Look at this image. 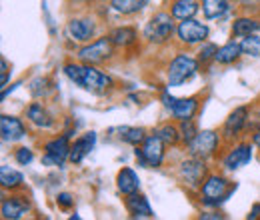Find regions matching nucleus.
Here are the masks:
<instances>
[{
	"mask_svg": "<svg viewBox=\"0 0 260 220\" xmlns=\"http://www.w3.org/2000/svg\"><path fill=\"white\" fill-rule=\"evenodd\" d=\"M198 58H192L188 54H176L166 70V80L168 86H182L184 82H188L196 72H198Z\"/></svg>",
	"mask_w": 260,
	"mask_h": 220,
	"instance_id": "6",
	"label": "nucleus"
},
{
	"mask_svg": "<svg viewBox=\"0 0 260 220\" xmlns=\"http://www.w3.org/2000/svg\"><path fill=\"white\" fill-rule=\"evenodd\" d=\"M0 64H2V88H4V86L8 84V60L2 58Z\"/></svg>",
	"mask_w": 260,
	"mask_h": 220,
	"instance_id": "36",
	"label": "nucleus"
},
{
	"mask_svg": "<svg viewBox=\"0 0 260 220\" xmlns=\"http://www.w3.org/2000/svg\"><path fill=\"white\" fill-rule=\"evenodd\" d=\"M160 138H162L166 144H170V146H174L176 142H180V128L176 124H170V122H166V124H160L156 130H154Z\"/></svg>",
	"mask_w": 260,
	"mask_h": 220,
	"instance_id": "29",
	"label": "nucleus"
},
{
	"mask_svg": "<svg viewBox=\"0 0 260 220\" xmlns=\"http://www.w3.org/2000/svg\"><path fill=\"white\" fill-rule=\"evenodd\" d=\"M176 36L182 44L186 46H194V44H202L206 42V38L210 36V28L196 20V18H188V20H180L176 26Z\"/></svg>",
	"mask_w": 260,
	"mask_h": 220,
	"instance_id": "8",
	"label": "nucleus"
},
{
	"mask_svg": "<svg viewBox=\"0 0 260 220\" xmlns=\"http://www.w3.org/2000/svg\"><path fill=\"white\" fill-rule=\"evenodd\" d=\"M108 36H110L112 44L120 46V48H128L132 44H136V40H138V32L134 30L132 26H118V28H114V30L110 32Z\"/></svg>",
	"mask_w": 260,
	"mask_h": 220,
	"instance_id": "25",
	"label": "nucleus"
},
{
	"mask_svg": "<svg viewBox=\"0 0 260 220\" xmlns=\"http://www.w3.org/2000/svg\"><path fill=\"white\" fill-rule=\"evenodd\" d=\"M240 2H242L244 6H252V4H256L258 0H240Z\"/></svg>",
	"mask_w": 260,
	"mask_h": 220,
	"instance_id": "39",
	"label": "nucleus"
},
{
	"mask_svg": "<svg viewBox=\"0 0 260 220\" xmlns=\"http://www.w3.org/2000/svg\"><path fill=\"white\" fill-rule=\"evenodd\" d=\"M26 118H28V122L34 124L36 128H52L54 126V118H52V114L40 104V102H32L28 108H26Z\"/></svg>",
	"mask_w": 260,
	"mask_h": 220,
	"instance_id": "20",
	"label": "nucleus"
},
{
	"mask_svg": "<svg viewBox=\"0 0 260 220\" xmlns=\"http://www.w3.org/2000/svg\"><path fill=\"white\" fill-rule=\"evenodd\" d=\"M202 218H220L218 214H202Z\"/></svg>",
	"mask_w": 260,
	"mask_h": 220,
	"instance_id": "40",
	"label": "nucleus"
},
{
	"mask_svg": "<svg viewBox=\"0 0 260 220\" xmlns=\"http://www.w3.org/2000/svg\"><path fill=\"white\" fill-rule=\"evenodd\" d=\"M48 86H52L48 78H36V80H32V84H30V92L36 98H44V96L48 95V90H50Z\"/></svg>",
	"mask_w": 260,
	"mask_h": 220,
	"instance_id": "33",
	"label": "nucleus"
},
{
	"mask_svg": "<svg viewBox=\"0 0 260 220\" xmlns=\"http://www.w3.org/2000/svg\"><path fill=\"white\" fill-rule=\"evenodd\" d=\"M242 52L244 54H248V56H260V36L256 34H248V36H244L242 38Z\"/></svg>",
	"mask_w": 260,
	"mask_h": 220,
	"instance_id": "30",
	"label": "nucleus"
},
{
	"mask_svg": "<svg viewBox=\"0 0 260 220\" xmlns=\"http://www.w3.org/2000/svg\"><path fill=\"white\" fill-rule=\"evenodd\" d=\"M250 160H252V144L242 142V144H236L232 150H228V154L222 158V166L226 170H238L246 166Z\"/></svg>",
	"mask_w": 260,
	"mask_h": 220,
	"instance_id": "16",
	"label": "nucleus"
},
{
	"mask_svg": "<svg viewBox=\"0 0 260 220\" xmlns=\"http://www.w3.org/2000/svg\"><path fill=\"white\" fill-rule=\"evenodd\" d=\"M118 138L126 144H132V146H140L144 142V138L148 136L144 128H138V126H124V128H118Z\"/></svg>",
	"mask_w": 260,
	"mask_h": 220,
	"instance_id": "28",
	"label": "nucleus"
},
{
	"mask_svg": "<svg viewBox=\"0 0 260 220\" xmlns=\"http://www.w3.org/2000/svg\"><path fill=\"white\" fill-rule=\"evenodd\" d=\"M114 44L110 40V36H100V38H94L90 42H86L84 46L78 48L76 52V58L84 64H102L106 60H110L114 56Z\"/></svg>",
	"mask_w": 260,
	"mask_h": 220,
	"instance_id": "4",
	"label": "nucleus"
},
{
	"mask_svg": "<svg viewBox=\"0 0 260 220\" xmlns=\"http://www.w3.org/2000/svg\"><path fill=\"white\" fill-rule=\"evenodd\" d=\"M256 116H258V118H260V106H258V108H256Z\"/></svg>",
	"mask_w": 260,
	"mask_h": 220,
	"instance_id": "42",
	"label": "nucleus"
},
{
	"mask_svg": "<svg viewBox=\"0 0 260 220\" xmlns=\"http://www.w3.org/2000/svg\"><path fill=\"white\" fill-rule=\"evenodd\" d=\"M150 0H110V8L122 16H132L142 12Z\"/></svg>",
	"mask_w": 260,
	"mask_h": 220,
	"instance_id": "24",
	"label": "nucleus"
},
{
	"mask_svg": "<svg viewBox=\"0 0 260 220\" xmlns=\"http://www.w3.org/2000/svg\"><path fill=\"white\" fill-rule=\"evenodd\" d=\"M230 0H202V12L206 20H218L230 12Z\"/></svg>",
	"mask_w": 260,
	"mask_h": 220,
	"instance_id": "23",
	"label": "nucleus"
},
{
	"mask_svg": "<svg viewBox=\"0 0 260 220\" xmlns=\"http://www.w3.org/2000/svg\"><path fill=\"white\" fill-rule=\"evenodd\" d=\"M216 50H218L216 44H212V42H202V44H200V50H198V62L200 64L214 62Z\"/></svg>",
	"mask_w": 260,
	"mask_h": 220,
	"instance_id": "32",
	"label": "nucleus"
},
{
	"mask_svg": "<svg viewBox=\"0 0 260 220\" xmlns=\"http://www.w3.org/2000/svg\"><path fill=\"white\" fill-rule=\"evenodd\" d=\"M162 104L170 110V114L180 122V120H192L198 112V98L188 96V98H176L172 96L166 88L162 90Z\"/></svg>",
	"mask_w": 260,
	"mask_h": 220,
	"instance_id": "7",
	"label": "nucleus"
},
{
	"mask_svg": "<svg viewBox=\"0 0 260 220\" xmlns=\"http://www.w3.org/2000/svg\"><path fill=\"white\" fill-rule=\"evenodd\" d=\"M72 2H74V4H82V6H84V4H88L90 0H72Z\"/></svg>",
	"mask_w": 260,
	"mask_h": 220,
	"instance_id": "41",
	"label": "nucleus"
},
{
	"mask_svg": "<svg viewBox=\"0 0 260 220\" xmlns=\"http://www.w3.org/2000/svg\"><path fill=\"white\" fill-rule=\"evenodd\" d=\"M124 206H126V210H128V214L132 218H152L154 216V210H152L148 198L138 194V192L128 194L124 198Z\"/></svg>",
	"mask_w": 260,
	"mask_h": 220,
	"instance_id": "17",
	"label": "nucleus"
},
{
	"mask_svg": "<svg viewBox=\"0 0 260 220\" xmlns=\"http://www.w3.org/2000/svg\"><path fill=\"white\" fill-rule=\"evenodd\" d=\"M198 10H200L198 0H172V4H170V14L174 16V20L194 18Z\"/></svg>",
	"mask_w": 260,
	"mask_h": 220,
	"instance_id": "22",
	"label": "nucleus"
},
{
	"mask_svg": "<svg viewBox=\"0 0 260 220\" xmlns=\"http://www.w3.org/2000/svg\"><path fill=\"white\" fill-rule=\"evenodd\" d=\"M180 142H184L186 146L194 140V136L198 134V130H196V124L194 120H180Z\"/></svg>",
	"mask_w": 260,
	"mask_h": 220,
	"instance_id": "31",
	"label": "nucleus"
},
{
	"mask_svg": "<svg viewBox=\"0 0 260 220\" xmlns=\"http://www.w3.org/2000/svg\"><path fill=\"white\" fill-rule=\"evenodd\" d=\"M260 30V20L250 18V16H240L232 22V36L244 38L248 34H256Z\"/></svg>",
	"mask_w": 260,
	"mask_h": 220,
	"instance_id": "26",
	"label": "nucleus"
},
{
	"mask_svg": "<svg viewBox=\"0 0 260 220\" xmlns=\"http://www.w3.org/2000/svg\"><path fill=\"white\" fill-rule=\"evenodd\" d=\"M174 16L170 12H156L144 26V32L142 36L150 42V44H166L172 34L176 32L174 28Z\"/></svg>",
	"mask_w": 260,
	"mask_h": 220,
	"instance_id": "5",
	"label": "nucleus"
},
{
	"mask_svg": "<svg viewBox=\"0 0 260 220\" xmlns=\"http://www.w3.org/2000/svg\"><path fill=\"white\" fill-rule=\"evenodd\" d=\"M100 2H110V0H100Z\"/></svg>",
	"mask_w": 260,
	"mask_h": 220,
	"instance_id": "43",
	"label": "nucleus"
},
{
	"mask_svg": "<svg viewBox=\"0 0 260 220\" xmlns=\"http://www.w3.org/2000/svg\"><path fill=\"white\" fill-rule=\"evenodd\" d=\"M166 142L154 132V134H148L144 138V142L140 146H136L134 150V156L138 160L140 166L144 168H160L166 156V150H164Z\"/></svg>",
	"mask_w": 260,
	"mask_h": 220,
	"instance_id": "3",
	"label": "nucleus"
},
{
	"mask_svg": "<svg viewBox=\"0 0 260 220\" xmlns=\"http://www.w3.org/2000/svg\"><path fill=\"white\" fill-rule=\"evenodd\" d=\"M258 216H260V202L254 204V208H252V212L248 214V218H258Z\"/></svg>",
	"mask_w": 260,
	"mask_h": 220,
	"instance_id": "37",
	"label": "nucleus"
},
{
	"mask_svg": "<svg viewBox=\"0 0 260 220\" xmlns=\"http://www.w3.org/2000/svg\"><path fill=\"white\" fill-rule=\"evenodd\" d=\"M94 144H96V134H94V132L82 134V136H80L78 140H74V144L70 146V156H68V160H70L72 164H80L84 158L92 152Z\"/></svg>",
	"mask_w": 260,
	"mask_h": 220,
	"instance_id": "18",
	"label": "nucleus"
},
{
	"mask_svg": "<svg viewBox=\"0 0 260 220\" xmlns=\"http://www.w3.org/2000/svg\"><path fill=\"white\" fill-rule=\"evenodd\" d=\"M178 174H180V178H182V182L184 184H188L190 188H198V186H202V182L206 180V164H204V158H198V156H192L186 158L182 164H180V168H178Z\"/></svg>",
	"mask_w": 260,
	"mask_h": 220,
	"instance_id": "12",
	"label": "nucleus"
},
{
	"mask_svg": "<svg viewBox=\"0 0 260 220\" xmlns=\"http://www.w3.org/2000/svg\"><path fill=\"white\" fill-rule=\"evenodd\" d=\"M70 132H66L62 136H56L52 140H48L44 144V156L42 162L48 166H62L68 156H70Z\"/></svg>",
	"mask_w": 260,
	"mask_h": 220,
	"instance_id": "10",
	"label": "nucleus"
},
{
	"mask_svg": "<svg viewBox=\"0 0 260 220\" xmlns=\"http://www.w3.org/2000/svg\"><path fill=\"white\" fill-rule=\"evenodd\" d=\"M64 74L70 82H74L76 86H80L86 92L92 95H106V90H110L114 86L112 78L104 72H100L94 64H76L68 62L64 64Z\"/></svg>",
	"mask_w": 260,
	"mask_h": 220,
	"instance_id": "1",
	"label": "nucleus"
},
{
	"mask_svg": "<svg viewBox=\"0 0 260 220\" xmlns=\"http://www.w3.org/2000/svg\"><path fill=\"white\" fill-rule=\"evenodd\" d=\"M14 160H16L20 166H28L34 160V152L28 146H20V148L14 150Z\"/></svg>",
	"mask_w": 260,
	"mask_h": 220,
	"instance_id": "34",
	"label": "nucleus"
},
{
	"mask_svg": "<svg viewBox=\"0 0 260 220\" xmlns=\"http://www.w3.org/2000/svg\"><path fill=\"white\" fill-rule=\"evenodd\" d=\"M242 54H244V52H242V44L236 42V40H228L226 44L218 46L216 56H214V62L224 64V66H226V64H234L240 60Z\"/></svg>",
	"mask_w": 260,
	"mask_h": 220,
	"instance_id": "21",
	"label": "nucleus"
},
{
	"mask_svg": "<svg viewBox=\"0 0 260 220\" xmlns=\"http://www.w3.org/2000/svg\"><path fill=\"white\" fill-rule=\"evenodd\" d=\"M236 190V184H232L222 174H208L206 180L200 186V198L206 206H220L226 202L228 196Z\"/></svg>",
	"mask_w": 260,
	"mask_h": 220,
	"instance_id": "2",
	"label": "nucleus"
},
{
	"mask_svg": "<svg viewBox=\"0 0 260 220\" xmlns=\"http://www.w3.org/2000/svg\"><path fill=\"white\" fill-rule=\"evenodd\" d=\"M0 184H2L4 190H10V192H12V190L22 188L24 176H22L18 170L10 168V166H2V168H0Z\"/></svg>",
	"mask_w": 260,
	"mask_h": 220,
	"instance_id": "27",
	"label": "nucleus"
},
{
	"mask_svg": "<svg viewBox=\"0 0 260 220\" xmlns=\"http://www.w3.org/2000/svg\"><path fill=\"white\" fill-rule=\"evenodd\" d=\"M248 116H250L248 106H238V108H234V110L228 114L224 124H222V136H224L226 140L236 138V136L244 130V126L248 124Z\"/></svg>",
	"mask_w": 260,
	"mask_h": 220,
	"instance_id": "13",
	"label": "nucleus"
},
{
	"mask_svg": "<svg viewBox=\"0 0 260 220\" xmlns=\"http://www.w3.org/2000/svg\"><path fill=\"white\" fill-rule=\"evenodd\" d=\"M116 188H118V192H122L124 196L138 192L140 190V178H138V174L132 168H128V166L120 168L118 174H116Z\"/></svg>",
	"mask_w": 260,
	"mask_h": 220,
	"instance_id": "19",
	"label": "nucleus"
},
{
	"mask_svg": "<svg viewBox=\"0 0 260 220\" xmlns=\"http://www.w3.org/2000/svg\"><path fill=\"white\" fill-rule=\"evenodd\" d=\"M252 142L258 146V150H260V126L256 128V130H254V134H252Z\"/></svg>",
	"mask_w": 260,
	"mask_h": 220,
	"instance_id": "38",
	"label": "nucleus"
},
{
	"mask_svg": "<svg viewBox=\"0 0 260 220\" xmlns=\"http://www.w3.org/2000/svg\"><path fill=\"white\" fill-rule=\"evenodd\" d=\"M0 134L4 142H18L26 136V126L18 116L2 114L0 116Z\"/></svg>",
	"mask_w": 260,
	"mask_h": 220,
	"instance_id": "14",
	"label": "nucleus"
},
{
	"mask_svg": "<svg viewBox=\"0 0 260 220\" xmlns=\"http://www.w3.org/2000/svg\"><path fill=\"white\" fill-rule=\"evenodd\" d=\"M56 204H58L60 208H70V206L74 204V198H72V194H68V192H60V194L56 196Z\"/></svg>",
	"mask_w": 260,
	"mask_h": 220,
	"instance_id": "35",
	"label": "nucleus"
},
{
	"mask_svg": "<svg viewBox=\"0 0 260 220\" xmlns=\"http://www.w3.org/2000/svg\"><path fill=\"white\" fill-rule=\"evenodd\" d=\"M218 146H220V134L216 130H198L194 140L188 144V150L192 156L206 160L218 152Z\"/></svg>",
	"mask_w": 260,
	"mask_h": 220,
	"instance_id": "9",
	"label": "nucleus"
},
{
	"mask_svg": "<svg viewBox=\"0 0 260 220\" xmlns=\"http://www.w3.org/2000/svg\"><path fill=\"white\" fill-rule=\"evenodd\" d=\"M66 36L74 42L86 44L96 36V20L90 16H74L66 22Z\"/></svg>",
	"mask_w": 260,
	"mask_h": 220,
	"instance_id": "11",
	"label": "nucleus"
},
{
	"mask_svg": "<svg viewBox=\"0 0 260 220\" xmlns=\"http://www.w3.org/2000/svg\"><path fill=\"white\" fill-rule=\"evenodd\" d=\"M30 212V202L26 196H8L2 200V218L4 220H18L24 218Z\"/></svg>",
	"mask_w": 260,
	"mask_h": 220,
	"instance_id": "15",
	"label": "nucleus"
}]
</instances>
